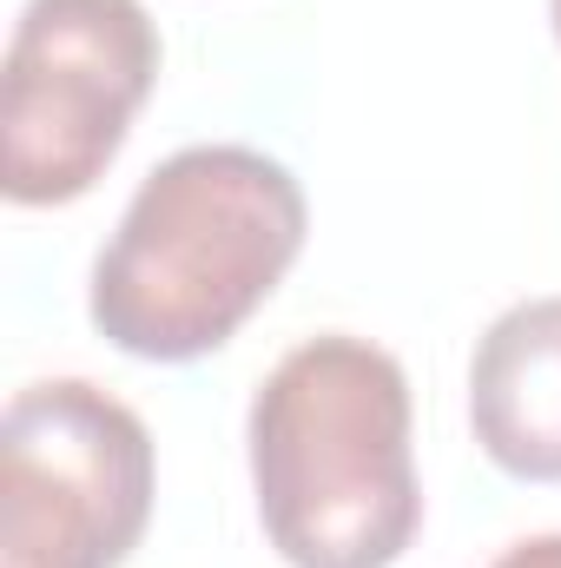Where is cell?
Returning a JSON list of instances; mask_svg holds the SVG:
<instances>
[{
	"label": "cell",
	"instance_id": "1",
	"mask_svg": "<svg viewBox=\"0 0 561 568\" xmlns=\"http://www.w3.org/2000/svg\"><path fill=\"white\" fill-rule=\"evenodd\" d=\"M304 185L258 145H185L152 165L93 265V331L145 364L212 357L304 252Z\"/></svg>",
	"mask_w": 561,
	"mask_h": 568
},
{
	"label": "cell",
	"instance_id": "3",
	"mask_svg": "<svg viewBox=\"0 0 561 568\" xmlns=\"http://www.w3.org/2000/svg\"><path fill=\"white\" fill-rule=\"evenodd\" d=\"M159 87L145 0H27L0 67V192L13 205L86 199Z\"/></svg>",
	"mask_w": 561,
	"mask_h": 568
},
{
	"label": "cell",
	"instance_id": "4",
	"mask_svg": "<svg viewBox=\"0 0 561 568\" xmlns=\"http://www.w3.org/2000/svg\"><path fill=\"white\" fill-rule=\"evenodd\" d=\"M152 429L86 377L27 384L0 417V568H120L152 523Z\"/></svg>",
	"mask_w": 561,
	"mask_h": 568
},
{
	"label": "cell",
	"instance_id": "5",
	"mask_svg": "<svg viewBox=\"0 0 561 568\" xmlns=\"http://www.w3.org/2000/svg\"><path fill=\"white\" fill-rule=\"evenodd\" d=\"M469 429L516 483H561V297L509 304L469 357Z\"/></svg>",
	"mask_w": 561,
	"mask_h": 568
},
{
	"label": "cell",
	"instance_id": "7",
	"mask_svg": "<svg viewBox=\"0 0 561 568\" xmlns=\"http://www.w3.org/2000/svg\"><path fill=\"white\" fill-rule=\"evenodd\" d=\"M549 20H555V40H561V0H549Z\"/></svg>",
	"mask_w": 561,
	"mask_h": 568
},
{
	"label": "cell",
	"instance_id": "6",
	"mask_svg": "<svg viewBox=\"0 0 561 568\" xmlns=\"http://www.w3.org/2000/svg\"><path fill=\"white\" fill-rule=\"evenodd\" d=\"M496 568H561V536H522L496 556Z\"/></svg>",
	"mask_w": 561,
	"mask_h": 568
},
{
	"label": "cell",
	"instance_id": "2",
	"mask_svg": "<svg viewBox=\"0 0 561 568\" xmlns=\"http://www.w3.org/2000/svg\"><path fill=\"white\" fill-rule=\"evenodd\" d=\"M245 443L258 523L290 568H390L417 542L410 377L384 344L324 331L284 351Z\"/></svg>",
	"mask_w": 561,
	"mask_h": 568
}]
</instances>
